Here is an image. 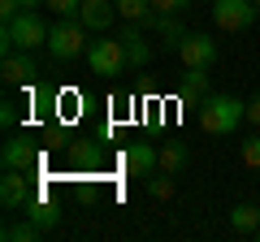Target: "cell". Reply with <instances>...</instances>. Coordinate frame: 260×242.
I'll list each match as a JSON object with an SVG mask.
<instances>
[{"label":"cell","instance_id":"cell-1","mask_svg":"<svg viewBox=\"0 0 260 242\" xmlns=\"http://www.w3.org/2000/svg\"><path fill=\"white\" fill-rule=\"evenodd\" d=\"M200 130L213 134V139H225V134L239 130V121H247V100H234V95H221V91H208L200 100Z\"/></svg>","mask_w":260,"mask_h":242},{"label":"cell","instance_id":"cell-2","mask_svg":"<svg viewBox=\"0 0 260 242\" xmlns=\"http://www.w3.org/2000/svg\"><path fill=\"white\" fill-rule=\"evenodd\" d=\"M48 22L39 18L35 9H22L18 18H9L0 26V52H35V48H48Z\"/></svg>","mask_w":260,"mask_h":242},{"label":"cell","instance_id":"cell-3","mask_svg":"<svg viewBox=\"0 0 260 242\" xmlns=\"http://www.w3.org/2000/svg\"><path fill=\"white\" fill-rule=\"evenodd\" d=\"M87 35H91V30L78 18H56L52 30H48V52H52L56 61H74V56L87 52Z\"/></svg>","mask_w":260,"mask_h":242},{"label":"cell","instance_id":"cell-4","mask_svg":"<svg viewBox=\"0 0 260 242\" xmlns=\"http://www.w3.org/2000/svg\"><path fill=\"white\" fill-rule=\"evenodd\" d=\"M87 65H91L95 74H104V78H113V74H121V69H130L126 44H121V39H113V35H100L91 48H87Z\"/></svg>","mask_w":260,"mask_h":242},{"label":"cell","instance_id":"cell-5","mask_svg":"<svg viewBox=\"0 0 260 242\" xmlns=\"http://www.w3.org/2000/svg\"><path fill=\"white\" fill-rule=\"evenodd\" d=\"M256 0H213V22L217 30H225V35H239V30L256 26Z\"/></svg>","mask_w":260,"mask_h":242},{"label":"cell","instance_id":"cell-6","mask_svg":"<svg viewBox=\"0 0 260 242\" xmlns=\"http://www.w3.org/2000/svg\"><path fill=\"white\" fill-rule=\"evenodd\" d=\"M178 61H182V69H213V61H217V44H213V35L186 30L182 48H178Z\"/></svg>","mask_w":260,"mask_h":242},{"label":"cell","instance_id":"cell-7","mask_svg":"<svg viewBox=\"0 0 260 242\" xmlns=\"http://www.w3.org/2000/svg\"><path fill=\"white\" fill-rule=\"evenodd\" d=\"M121 169H126L130 177L160 173V147H152V143H130V147L121 151Z\"/></svg>","mask_w":260,"mask_h":242},{"label":"cell","instance_id":"cell-8","mask_svg":"<svg viewBox=\"0 0 260 242\" xmlns=\"http://www.w3.org/2000/svg\"><path fill=\"white\" fill-rule=\"evenodd\" d=\"M0 165L5 169H22V173H35L39 169V147L35 139H5V147H0Z\"/></svg>","mask_w":260,"mask_h":242},{"label":"cell","instance_id":"cell-9","mask_svg":"<svg viewBox=\"0 0 260 242\" xmlns=\"http://www.w3.org/2000/svg\"><path fill=\"white\" fill-rule=\"evenodd\" d=\"M65 160H70L74 173H100L104 169V147L95 139H74L70 147H65Z\"/></svg>","mask_w":260,"mask_h":242},{"label":"cell","instance_id":"cell-10","mask_svg":"<svg viewBox=\"0 0 260 242\" xmlns=\"http://www.w3.org/2000/svg\"><path fill=\"white\" fill-rule=\"evenodd\" d=\"M143 30H152V35L160 39V48H165V52H178V48H182V39H186L178 13H152V18L143 22Z\"/></svg>","mask_w":260,"mask_h":242},{"label":"cell","instance_id":"cell-11","mask_svg":"<svg viewBox=\"0 0 260 242\" xmlns=\"http://www.w3.org/2000/svg\"><path fill=\"white\" fill-rule=\"evenodd\" d=\"M30 177L22 173V169H5V177H0V204L9 208V212H22V204L30 199Z\"/></svg>","mask_w":260,"mask_h":242},{"label":"cell","instance_id":"cell-12","mask_svg":"<svg viewBox=\"0 0 260 242\" xmlns=\"http://www.w3.org/2000/svg\"><path fill=\"white\" fill-rule=\"evenodd\" d=\"M35 61H30V52H9L5 61H0V78H5V87H22L26 91L30 83H35Z\"/></svg>","mask_w":260,"mask_h":242},{"label":"cell","instance_id":"cell-13","mask_svg":"<svg viewBox=\"0 0 260 242\" xmlns=\"http://www.w3.org/2000/svg\"><path fill=\"white\" fill-rule=\"evenodd\" d=\"M113 18H121L113 0H83V9H78V22H83L87 30H95V35H104V30L113 26Z\"/></svg>","mask_w":260,"mask_h":242},{"label":"cell","instance_id":"cell-14","mask_svg":"<svg viewBox=\"0 0 260 242\" xmlns=\"http://www.w3.org/2000/svg\"><path fill=\"white\" fill-rule=\"evenodd\" d=\"M22 212H26V216H30V221H35V225H39V229H44V233L61 225V208H56L52 199L44 195V190H30V199H26V204H22Z\"/></svg>","mask_w":260,"mask_h":242},{"label":"cell","instance_id":"cell-15","mask_svg":"<svg viewBox=\"0 0 260 242\" xmlns=\"http://www.w3.org/2000/svg\"><path fill=\"white\" fill-rule=\"evenodd\" d=\"M121 44H126L130 69H143V65L152 61V44H148V35H143L139 22H126V30H121Z\"/></svg>","mask_w":260,"mask_h":242},{"label":"cell","instance_id":"cell-16","mask_svg":"<svg viewBox=\"0 0 260 242\" xmlns=\"http://www.w3.org/2000/svg\"><path fill=\"white\" fill-rule=\"evenodd\" d=\"M230 229L234 233H256L260 229V204H234L230 208Z\"/></svg>","mask_w":260,"mask_h":242},{"label":"cell","instance_id":"cell-17","mask_svg":"<svg viewBox=\"0 0 260 242\" xmlns=\"http://www.w3.org/2000/svg\"><path fill=\"white\" fill-rule=\"evenodd\" d=\"M204 95H208V69H186V83L178 91V100L195 104V100H204Z\"/></svg>","mask_w":260,"mask_h":242},{"label":"cell","instance_id":"cell-18","mask_svg":"<svg viewBox=\"0 0 260 242\" xmlns=\"http://www.w3.org/2000/svg\"><path fill=\"white\" fill-rule=\"evenodd\" d=\"M39 233H44V229H39V225L26 216V221H5L0 238H5V242H39Z\"/></svg>","mask_w":260,"mask_h":242},{"label":"cell","instance_id":"cell-19","mask_svg":"<svg viewBox=\"0 0 260 242\" xmlns=\"http://www.w3.org/2000/svg\"><path fill=\"white\" fill-rule=\"evenodd\" d=\"M186 160H191V151H186L182 143H174V139H169L165 147H160V173H182V169H186Z\"/></svg>","mask_w":260,"mask_h":242},{"label":"cell","instance_id":"cell-20","mask_svg":"<svg viewBox=\"0 0 260 242\" xmlns=\"http://www.w3.org/2000/svg\"><path fill=\"white\" fill-rule=\"evenodd\" d=\"M113 5H117V13H121L126 22H139V26L156 13V9H152V0H113Z\"/></svg>","mask_w":260,"mask_h":242},{"label":"cell","instance_id":"cell-21","mask_svg":"<svg viewBox=\"0 0 260 242\" xmlns=\"http://www.w3.org/2000/svg\"><path fill=\"white\" fill-rule=\"evenodd\" d=\"M148 190H152V199H174V173H152Z\"/></svg>","mask_w":260,"mask_h":242},{"label":"cell","instance_id":"cell-22","mask_svg":"<svg viewBox=\"0 0 260 242\" xmlns=\"http://www.w3.org/2000/svg\"><path fill=\"white\" fill-rule=\"evenodd\" d=\"M48 9H52L56 18H78V9H83V0H48Z\"/></svg>","mask_w":260,"mask_h":242},{"label":"cell","instance_id":"cell-23","mask_svg":"<svg viewBox=\"0 0 260 242\" xmlns=\"http://www.w3.org/2000/svg\"><path fill=\"white\" fill-rule=\"evenodd\" d=\"M243 165H247V169H260V134L243 143Z\"/></svg>","mask_w":260,"mask_h":242},{"label":"cell","instance_id":"cell-24","mask_svg":"<svg viewBox=\"0 0 260 242\" xmlns=\"http://www.w3.org/2000/svg\"><path fill=\"white\" fill-rule=\"evenodd\" d=\"M152 9H156V13H186V9H191V0H152Z\"/></svg>","mask_w":260,"mask_h":242},{"label":"cell","instance_id":"cell-25","mask_svg":"<svg viewBox=\"0 0 260 242\" xmlns=\"http://www.w3.org/2000/svg\"><path fill=\"white\" fill-rule=\"evenodd\" d=\"M0 126H5V130H13V126H18V108H13V100L0 104Z\"/></svg>","mask_w":260,"mask_h":242},{"label":"cell","instance_id":"cell-26","mask_svg":"<svg viewBox=\"0 0 260 242\" xmlns=\"http://www.w3.org/2000/svg\"><path fill=\"white\" fill-rule=\"evenodd\" d=\"M247 121L260 130V95H251V100H247Z\"/></svg>","mask_w":260,"mask_h":242},{"label":"cell","instance_id":"cell-27","mask_svg":"<svg viewBox=\"0 0 260 242\" xmlns=\"http://www.w3.org/2000/svg\"><path fill=\"white\" fill-rule=\"evenodd\" d=\"M39 5H48V0H22V9H39Z\"/></svg>","mask_w":260,"mask_h":242},{"label":"cell","instance_id":"cell-28","mask_svg":"<svg viewBox=\"0 0 260 242\" xmlns=\"http://www.w3.org/2000/svg\"><path fill=\"white\" fill-rule=\"evenodd\" d=\"M256 9H260V0H256Z\"/></svg>","mask_w":260,"mask_h":242},{"label":"cell","instance_id":"cell-29","mask_svg":"<svg viewBox=\"0 0 260 242\" xmlns=\"http://www.w3.org/2000/svg\"><path fill=\"white\" fill-rule=\"evenodd\" d=\"M256 238H260V229H256Z\"/></svg>","mask_w":260,"mask_h":242}]
</instances>
